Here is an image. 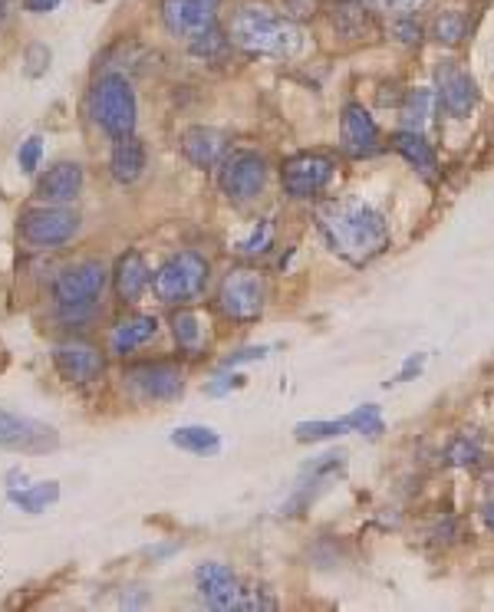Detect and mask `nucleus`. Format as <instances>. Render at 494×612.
Masks as SVG:
<instances>
[{"label":"nucleus","mask_w":494,"mask_h":612,"mask_svg":"<svg viewBox=\"0 0 494 612\" xmlns=\"http://www.w3.org/2000/svg\"><path fill=\"white\" fill-rule=\"evenodd\" d=\"M228 40L234 47L257 56H297L303 50V33L294 20L280 17L277 10L267 4H244L238 14L231 17Z\"/></svg>","instance_id":"f03ea898"},{"label":"nucleus","mask_w":494,"mask_h":612,"mask_svg":"<svg viewBox=\"0 0 494 612\" xmlns=\"http://www.w3.org/2000/svg\"><path fill=\"white\" fill-rule=\"evenodd\" d=\"M86 172L80 162H56L37 178V198L43 204H70L83 195Z\"/></svg>","instance_id":"f3484780"},{"label":"nucleus","mask_w":494,"mask_h":612,"mask_svg":"<svg viewBox=\"0 0 494 612\" xmlns=\"http://www.w3.org/2000/svg\"><path fill=\"white\" fill-rule=\"evenodd\" d=\"M435 102H439V96H435L432 89H415V93H409L406 106H402V119H406V126L422 132L432 122Z\"/></svg>","instance_id":"cd10ccee"},{"label":"nucleus","mask_w":494,"mask_h":612,"mask_svg":"<svg viewBox=\"0 0 494 612\" xmlns=\"http://www.w3.org/2000/svg\"><path fill=\"white\" fill-rule=\"evenodd\" d=\"M485 524H488V527L494 530V504H491V507L485 510Z\"/></svg>","instance_id":"ea45409f"},{"label":"nucleus","mask_w":494,"mask_h":612,"mask_svg":"<svg viewBox=\"0 0 494 612\" xmlns=\"http://www.w3.org/2000/svg\"><path fill=\"white\" fill-rule=\"evenodd\" d=\"M56 445H60L56 428L37 422V418L0 408V448L20 451V455H47Z\"/></svg>","instance_id":"1a4fd4ad"},{"label":"nucleus","mask_w":494,"mask_h":612,"mask_svg":"<svg viewBox=\"0 0 494 612\" xmlns=\"http://www.w3.org/2000/svg\"><path fill=\"white\" fill-rule=\"evenodd\" d=\"M271 241H274V221H261V228H254V234L241 244V251L244 254H264L267 247H271Z\"/></svg>","instance_id":"2f4dec72"},{"label":"nucleus","mask_w":494,"mask_h":612,"mask_svg":"<svg viewBox=\"0 0 494 612\" xmlns=\"http://www.w3.org/2000/svg\"><path fill=\"white\" fill-rule=\"evenodd\" d=\"M155 333H159V320H155L152 313H126L109 330V353L126 359L145 343H152Z\"/></svg>","instance_id":"a211bd4d"},{"label":"nucleus","mask_w":494,"mask_h":612,"mask_svg":"<svg viewBox=\"0 0 494 612\" xmlns=\"http://www.w3.org/2000/svg\"><path fill=\"white\" fill-rule=\"evenodd\" d=\"M267 303V283L257 270H231L228 277L221 280L218 290V306L221 313L234 323H254L257 316L264 313Z\"/></svg>","instance_id":"6e6552de"},{"label":"nucleus","mask_w":494,"mask_h":612,"mask_svg":"<svg viewBox=\"0 0 494 612\" xmlns=\"http://www.w3.org/2000/svg\"><path fill=\"white\" fill-rule=\"evenodd\" d=\"M419 369H422V356H419V359H409V362H406V369L399 372V379H409L412 372H419Z\"/></svg>","instance_id":"4c0bfd02"},{"label":"nucleus","mask_w":494,"mask_h":612,"mask_svg":"<svg viewBox=\"0 0 494 612\" xmlns=\"http://www.w3.org/2000/svg\"><path fill=\"white\" fill-rule=\"evenodd\" d=\"M10 504L20 507L24 514H43L50 504L60 501V484L56 481H40V484H27V487H14L7 491Z\"/></svg>","instance_id":"a878e982"},{"label":"nucleus","mask_w":494,"mask_h":612,"mask_svg":"<svg viewBox=\"0 0 494 612\" xmlns=\"http://www.w3.org/2000/svg\"><path fill=\"white\" fill-rule=\"evenodd\" d=\"M317 221L330 251L356 267L369 264V260L379 257L389 247L386 218L379 211L366 208V204H346V201L323 204Z\"/></svg>","instance_id":"f257e3e1"},{"label":"nucleus","mask_w":494,"mask_h":612,"mask_svg":"<svg viewBox=\"0 0 494 612\" xmlns=\"http://www.w3.org/2000/svg\"><path fill=\"white\" fill-rule=\"evenodd\" d=\"M439 99L442 106L452 112L455 119H465L478 102V86L462 66L455 63H442L439 66Z\"/></svg>","instance_id":"6ab92c4d"},{"label":"nucleus","mask_w":494,"mask_h":612,"mask_svg":"<svg viewBox=\"0 0 494 612\" xmlns=\"http://www.w3.org/2000/svg\"><path fill=\"white\" fill-rule=\"evenodd\" d=\"M267 356V346H257V349H241L238 356L224 359V366H238V362H247V359H264Z\"/></svg>","instance_id":"c9c22d12"},{"label":"nucleus","mask_w":494,"mask_h":612,"mask_svg":"<svg viewBox=\"0 0 494 612\" xmlns=\"http://www.w3.org/2000/svg\"><path fill=\"white\" fill-rule=\"evenodd\" d=\"M340 139H343V152L353 158H369L379 152V126L359 102H350L343 109Z\"/></svg>","instance_id":"dca6fc26"},{"label":"nucleus","mask_w":494,"mask_h":612,"mask_svg":"<svg viewBox=\"0 0 494 612\" xmlns=\"http://www.w3.org/2000/svg\"><path fill=\"white\" fill-rule=\"evenodd\" d=\"M172 333L178 349H185V353H198L205 346V323L195 310H178L172 316Z\"/></svg>","instance_id":"bb28decb"},{"label":"nucleus","mask_w":494,"mask_h":612,"mask_svg":"<svg viewBox=\"0 0 494 612\" xmlns=\"http://www.w3.org/2000/svg\"><path fill=\"white\" fill-rule=\"evenodd\" d=\"M333 30L340 33L343 40H373L379 37V24L373 17V10L359 0H340L333 7Z\"/></svg>","instance_id":"4be33fe9"},{"label":"nucleus","mask_w":494,"mask_h":612,"mask_svg":"<svg viewBox=\"0 0 494 612\" xmlns=\"http://www.w3.org/2000/svg\"><path fill=\"white\" fill-rule=\"evenodd\" d=\"M109 267L103 260H80V264L63 267L53 280V300L63 313H83L93 303L103 300L109 287Z\"/></svg>","instance_id":"423d86ee"},{"label":"nucleus","mask_w":494,"mask_h":612,"mask_svg":"<svg viewBox=\"0 0 494 612\" xmlns=\"http://www.w3.org/2000/svg\"><path fill=\"white\" fill-rule=\"evenodd\" d=\"M211 280V264L205 254L198 251H178L175 257H168L165 264L155 270L152 277V290L155 297L168 306H182L192 303L205 293Z\"/></svg>","instance_id":"20e7f679"},{"label":"nucleus","mask_w":494,"mask_h":612,"mask_svg":"<svg viewBox=\"0 0 494 612\" xmlns=\"http://www.w3.org/2000/svg\"><path fill=\"white\" fill-rule=\"evenodd\" d=\"M448 458H452V464H475L478 461V448L468 445V441H455L452 451H448Z\"/></svg>","instance_id":"72a5a7b5"},{"label":"nucleus","mask_w":494,"mask_h":612,"mask_svg":"<svg viewBox=\"0 0 494 612\" xmlns=\"http://www.w3.org/2000/svg\"><path fill=\"white\" fill-rule=\"evenodd\" d=\"M109 172L119 185H132L139 181L145 172V145L139 135H129V139H119L112 145V155H109Z\"/></svg>","instance_id":"5701e85b"},{"label":"nucleus","mask_w":494,"mask_h":612,"mask_svg":"<svg viewBox=\"0 0 494 612\" xmlns=\"http://www.w3.org/2000/svg\"><path fill=\"white\" fill-rule=\"evenodd\" d=\"M76 234H80V214L60 208V204H40V208L20 214V237L37 251L70 244Z\"/></svg>","instance_id":"0eeeda50"},{"label":"nucleus","mask_w":494,"mask_h":612,"mask_svg":"<svg viewBox=\"0 0 494 612\" xmlns=\"http://www.w3.org/2000/svg\"><path fill=\"white\" fill-rule=\"evenodd\" d=\"M195 583L211 609H274V599L264 596V589L244 586L238 573L224 563H201L195 570Z\"/></svg>","instance_id":"39448f33"},{"label":"nucleus","mask_w":494,"mask_h":612,"mask_svg":"<svg viewBox=\"0 0 494 612\" xmlns=\"http://www.w3.org/2000/svg\"><path fill=\"white\" fill-rule=\"evenodd\" d=\"M89 116L112 142L136 135L139 102L129 79L119 73H106L103 79H96L93 93H89Z\"/></svg>","instance_id":"7ed1b4c3"},{"label":"nucleus","mask_w":494,"mask_h":612,"mask_svg":"<svg viewBox=\"0 0 494 612\" xmlns=\"http://www.w3.org/2000/svg\"><path fill=\"white\" fill-rule=\"evenodd\" d=\"M10 14V0H0V20H7Z\"/></svg>","instance_id":"58836bf2"},{"label":"nucleus","mask_w":494,"mask_h":612,"mask_svg":"<svg viewBox=\"0 0 494 612\" xmlns=\"http://www.w3.org/2000/svg\"><path fill=\"white\" fill-rule=\"evenodd\" d=\"M40 158H43V139L40 135H30L27 142H20V149H17V165H20V172L24 175H33L40 168Z\"/></svg>","instance_id":"7c9ffc66"},{"label":"nucleus","mask_w":494,"mask_h":612,"mask_svg":"<svg viewBox=\"0 0 494 612\" xmlns=\"http://www.w3.org/2000/svg\"><path fill=\"white\" fill-rule=\"evenodd\" d=\"M462 37H465V17L458 14V10H448V14H442L439 20H435V40H439V43L455 47Z\"/></svg>","instance_id":"c85d7f7f"},{"label":"nucleus","mask_w":494,"mask_h":612,"mask_svg":"<svg viewBox=\"0 0 494 612\" xmlns=\"http://www.w3.org/2000/svg\"><path fill=\"white\" fill-rule=\"evenodd\" d=\"M168 441H172L175 448L188 451V455H201V458L218 455V451H221V435L215 432V428H208V425H185V428H175L172 438H168Z\"/></svg>","instance_id":"393cba45"},{"label":"nucleus","mask_w":494,"mask_h":612,"mask_svg":"<svg viewBox=\"0 0 494 612\" xmlns=\"http://www.w3.org/2000/svg\"><path fill=\"white\" fill-rule=\"evenodd\" d=\"M221 0H162V24L172 37L198 40L201 33L215 30Z\"/></svg>","instance_id":"ddd939ff"},{"label":"nucleus","mask_w":494,"mask_h":612,"mask_svg":"<svg viewBox=\"0 0 494 612\" xmlns=\"http://www.w3.org/2000/svg\"><path fill=\"white\" fill-rule=\"evenodd\" d=\"M132 389H136L139 399L145 402H172L182 395L185 389V379H182V369L172 366V362H136L122 372Z\"/></svg>","instance_id":"9b49d317"},{"label":"nucleus","mask_w":494,"mask_h":612,"mask_svg":"<svg viewBox=\"0 0 494 612\" xmlns=\"http://www.w3.org/2000/svg\"><path fill=\"white\" fill-rule=\"evenodd\" d=\"M224 152H228V135L215 126H192L182 135V155L195 168H211L218 165Z\"/></svg>","instance_id":"aec40b11"},{"label":"nucleus","mask_w":494,"mask_h":612,"mask_svg":"<svg viewBox=\"0 0 494 612\" xmlns=\"http://www.w3.org/2000/svg\"><path fill=\"white\" fill-rule=\"evenodd\" d=\"M333 178V158L320 152H300L287 158L280 168V181L290 198H313L330 185Z\"/></svg>","instance_id":"9d476101"},{"label":"nucleus","mask_w":494,"mask_h":612,"mask_svg":"<svg viewBox=\"0 0 494 612\" xmlns=\"http://www.w3.org/2000/svg\"><path fill=\"white\" fill-rule=\"evenodd\" d=\"M373 4H376L379 10H389V14L406 17V14H412V10H419L425 0H373Z\"/></svg>","instance_id":"473e14b6"},{"label":"nucleus","mask_w":494,"mask_h":612,"mask_svg":"<svg viewBox=\"0 0 494 612\" xmlns=\"http://www.w3.org/2000/svg\"><path fill=\"white\" fill-rule=\"evenodd\" d=\"M53 369L60 372V379L83 385L103 376L106 359L99 353V346L86 343V339H66V343L53 346Z\"/></svg>","instance_id":"4468645a"},{"label":"nucleus","mask_w":494,"mask_h":612,"mask_svg":"<svg viewBox=\"0 0 494 612\" xmlns=\"http://www.w3.org/2000/svg\"><path fill=\"white\" fill-rule=\"evenodd\" d=\"M221 191L231 201H251L267 185V162L257 152H234L221 165Z\"/></svg>","instance_id":"f8f14e48"},{"label":"nucleus","mask_w":494,"mask_h":612,"mask_svg":"<svg viewBox=\"0 0 494 612\" xmlns=\"http://www.w3.org/2000/svg\"><path fill=\"white\" fill-rule=\"evenodd\" d=\"M60 4L63 0H24V10H30V14H53Z\"/></svg>","instance_id":"f704fd0d"},{"label":"nucleus","mask_w":494,"mask_h":612,"mask_svg":"<svg viewBox=\"0 0 494 612\" xmlns=\"http://www.w3.org/2000/svg\"><path fill=\"white\" fill-rule=\"evenodd\" d=\"M4 481H7V491H14V487H20V484H27V474L20 471V468H10L7 474H4Z\"/></svg>","instance_id":"e433bc0d"},{"label":"nucleus","mask_w":494,"mask_h":612,"mask_svg":"<svg viewBox=\"0 0 494 612\" xmlns=\"http://www.w3.org/2000/svg\"><path fill=\"white\" fill-rule=\"evenodd\" d=\"M149 283H152V270L145 264L142 251H126L116 260V267H112V287H116L119 300L136 303Z\"/></svg>","instance_id":"412c9836"},{"label":"nucleus","mask_w":494,"mask_h":612,"mask_svg":"<svg viewBox=\"0 0 494 612\" xmlns=\"http://www.w3.org/2000/svg\"><path fill=\"white\" fill-rule=\"evenodd\" d=\"M346 432H366V435L383 432L379 405H359L356 412L340 418V422H300L294 428L297 441H320V438H336V435H346Z\"/></svg>","instance_id":"2eb2a0df"},{"label":"nucleus","mask_w":494,"mask_h":612,"mask_svg":"<svg viewBox=\"0 0 494 612\" xmlns=\"http://www.w3.org/2000/svg\"><path fill=\"white\" fill-rule=\"evenodd\" d=\"M50 60H53V53L47 43H30L27 53H24V76L27 79H40V76H47L50 70Z\"/></svg>","instance_id":"c756f323"},{"label":"nucleus","mask_w":494,"mask_h":612,"mask_svg":"<svg viewBox=\"0 0 494 612\" xmlns=\"http://www.w3.org/2000/svg\"><path fill=\"white\" fill-rule=\"evenodd\" d=\"M392 149H396L412 168H419V172L425 178H435V168H439V158H435L432 152V145L425 142V135L422 132H415V129H402L392 135Z\"/></svg>","instance_id":"b1692460"}]
</instances>
